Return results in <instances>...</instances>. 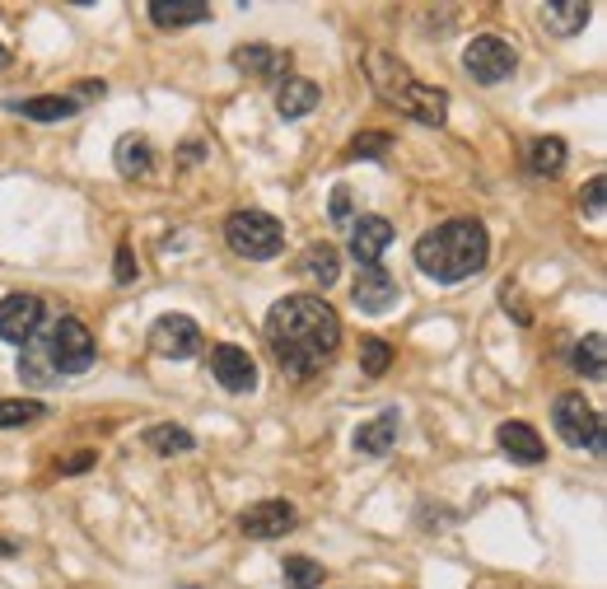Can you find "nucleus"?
Instances as JSON below:
<instances>
[{
	"instance_id": "1",
	"label": "nucleus",
	"mask_w": 607,
	"mask_h": 589,
	"mask_svg": "<svg viewBox=\"0 0 607 589\" xmlns=\"http://www.w3.org/2000/svg\"><path fill=\"white\" fill-rule=\"evenodd\" d=\"M267 346L290 379H314L332 366L341 346V319L323 294H285L267 314Z\"/></svg>"
},
{
	"instance_id": "2",
	"label": "nucleus",
	"mask_w": 607,
	"mask_h": 589,
	"mask_svg": "<svg viewBox=\"0 0 607 589\" xmlns=\"http://www.w3.org/2000/svg\"><path fill=\"white\" fill-rule=\"evenodd\" d=\"M416 267H421L430 281L440 286H458L467 276H477L491 257V239H486V224L472 216H458V220H444L435 224L430 234L416 239Z\"/></svg>"
},
{
	"instance_id": "3",
	"label": "nucleus",
	"mask_w": 607,
	"mask_h": 589,
	"mask_svg": "<svg viewBox=\"0 0 607 589\" xmlns=\"http://www.w3.org/2000/svg\"><path fill=\"white\" fill-rule=\"evenodd\" d=\"M364 76H370V90L378 94V103H388V108H397L402 117H416V123H425V127H444L448 94L440 84L416 80L388 51H364Z\"/></svg>"
},
{
	"instance_id": "4",
	"label": "nucleus",
	"mask_w": 607,
	"mask_h": 589,
	"mask_svg": "<svg viewBox=\"0 0 607 589\" xmlns=\"http://www.w3.org/2000/svg\"><path fill=\"white\" fill-rule=\"evenodd\" d=\"M224 244H230L238 257H248V263H271V257H281L285 249V224L248 206V211H234L224 220Z\"/></svg>"
},
{
	"instance_id": "5",
	"label": "nucleus",
	"mask_w": 607,
	"mask_h": 589,
	"mask_svg": "<svg viewBox=\"0 0 607 589\" xmlns=\"http://www.w3.org/2000/svg\"><path fill=\"white\" fill-rule=\"evenodd\" d=\"M43 351H47V366L51 374H84L94 370V333L84 327L80 319H57L51 323V333L43 337Z\"/></svg>"
},
{
	"instance_id": "6",
	"label": "nucleus",
	"mask_w": 607,
	"mask_h": 589,
	"mask_svg": "<svg viewBox=\"0 0 607 589\" xmlns=\"http://www.w3.org/2000/svg\"><path fill=\"white\" fill-rule=\"evenodd\" d=\"M463 71L477 84H500L518 71V51H514V43L495 38V33H481V38H472L463 51Z\"/></svg>"
},
{
	"instance_id": "7",
	"label": "nucleus",
	"mask_w": 607,
	"mask_h": 589,
	"mask_svg": "<svg viewBox=\"0 0 607 589\" xmlns=\"http://www.w3.org/2000/svg\"><path fill=\"white\" fill-rule=\"evenodd\" d=\"M43 323H47V304L38 294L20 290V294H5V300H0V342L28 346V342H38Z\"/></svg>"
},
{
	"instance_id": "8",
	"label": "nucleus",
	"mask_w": 607,
	"mask_h": 589,
	"mask_svg": "<svg viewBox=\"0 0 607 589\" xmlns=\"http://www.w3.org/2000/svg\"><path fill=\"white\" fill-rule=\"evenodd\" d=\"M145 342H150V351L164 356V360H192V356H201V327L187 319V314L154 319V327H150Z\"/></svg>"
},
{
	"instance_id": "9",
	"label": "nucleus",
	"mask_w": 607,
	"mask_h": 589,
	"mask_svg": "<svg viewBox=\"0 0 607 589\" xmlns=\"http://www.w3.org/2000/svg\"><path fill=\"white\" fill-rule=\"evenodd\" d=\"M551 426H557V436L565 440V444H575V449H584L588 440L598 436V426H603V417L594 407L584 403V393H561L557 403H551Z\"/></svg>"
},
{
	"instance_id": "10",
	"label": "nucleus",
	"mask_w": 607,
	"mask_h": 589,
	"mask_svg": "<svg viewBox=\"0 0 607 589\" xmlns=\"http://www.w3.org/2000/svg\"><path fill=\"white\" fill-rule=\"evenodd\" d=\"M211 374L224 393H253L257 389V360L234 342H220L211 351Z\"/></svg>"
},
{
	"instance_id": "11",
	"label": "nucleus",
	"mask_w": 607,
	"mask_h": 589,
	"mask_svg": "<svg viewBox=\"0 0 607 589\" xmlns=\"http://www.w3.org/2000/svg\"><path fill=\"white\" fill-rule=\"evenodd\" d=\"M300 524V515H294L290 500L271 496V500H257L253 510L238 515V529L248 533V539H285V533Z\"/></svg>"
},
{
	"instance_id": "12",
	"label": "nucleus",
	"mask_w": 607,
	"mask_h": 589,
	"mask_svg": "<svg viewBox=\"0 0 607 589\" xmlns=\"http://www.w3.org/2000/svg\"><path fill=\"white\" fill-rule=\"evenodd\" d=\"M234 66L248 80H267V84H281V80H290V51H281V47H271V43H243L238 51H234Z\"/></svg>"
},
{
	"instance_id": "13",
	"label": "nucleus",
	"mask_w": 607,
	"mask_h": 589,
	"mask_svg": "<svg viewBox=\"0 0 607 589\" xmlns=\"http://www.w3.org/2000/svg\"><path fill=\"white\" fill-rule=\"evenodd\" d=\"M397 294H402V286H397V276L384 267H364L351 286V300H355L360 314H388L397 304Z\"/></svg>"
},
{
	"instance_id": "14",
	"label": "nucleus",
	"mask_w": 607,
	"mask_h": 589,
	"mask_svg": "<svg viewBox=\"0 0 607 589\" xmlns=\"http://www.w3.org/2000/svg\"><path fill=\"white\" fill-rule=\"evenodd\" d=\"M388 244H393V220L388 216H360L355 224H351V257L360 263V272L364 267H378V257L388 253Z\"/></svg>"
},
{
	"instance_id": "15",
	"label": "nucleus",
	"mask_w": 607,
	"mask_h": 589,
	"mask_svg": "<svg viewBox=\"0 0 607 589\" xmlns=\"http://www.w3.org/2000/svg\"><path fill=\"white\" fill-rule=\"evenodd\" d=\"M495 440H500V449L510 454V463L533 467V463L547 459V444H542V436H537V426H528V421H500Z\"/></svg>"
},
{
	"instance_id": "16",
	"label": "nucleus",
	"mask_w": 607,
	"mask_h": 589,
	"mask_svg": "<svg viewBox=\"0 0 607 589\" xmlns=\"http://www.w3.org/2000/svg\"><path fill=\"white\" fill-rule=\"evenodd\" d=\"M318 84L314 80H304V76H290L281 80V90H276V113L285 117V123H294V117H308L318 108Z\"/></svg>"
},
{
	"instance_id": "17",
	"label": "nucleus",
	"mask_w": 607,
	"mask_h": 589,
	"mask_svg": "<svg viewBox=\"0 0 607 589\" xmlns=\"http://www.w3.org/2000/svg\"><path fill=\"white\" fill-rule=\"evenodd\" d=\"M588 0H547L542 5V28L557 33V38H575V33H584L588 24Z\"/></svg>"
},
{
	"instance_id": "18",
	"label": "nucleus",
	"mask_w": 607,
	"mask_h": 589,
	"mask_svg": "<svg viewBox=\"0 0 607 589\" xmlns=\"http://www.w3.org/2000/svg\"><path fill=\"white\" fill-rule=\"evenodd\" d=\"M397 426H402V417L388 407V412H378L374 421H364L360 430H355V449L360 454H370V459H384L388 449L397 444Z\"/></svg>"
},
{
	"instance_id": "19",
	"label": "nucleus",
	"mask_w": 607,
	"mask_h": 589,
	"mask_svg": "<svg viewBox=\"0 0 607 589\" xmlns=\"http://www.w3.org/2000/svg\"><path fill=\"white\" fill-rule=\"evenodd\" d=\"M211 20V5L206 0H150V24L154 28H187Z\"/></svg>"
},
{
	"instance_id": "20",
	"label": "nucleus",
	"mask_w": 607,
	"mask_h": 589,
	"mask_svg": "<svg viewBox=\"0 0 607 589\" xmlns=\"http://www.w3.org/2000/svg\"><path fill=\"white\" fill-rule=\"evenodd\" d=\"M84 103L75 94H43V99H10V113H24L33 123H61V117H75Z\"/></svg>"
},
{
	"instance_id": "21",
	"label": "nucleus",
	"mask_w": 607,
	"mask_h": 589,
	"mask_svg": "<svg viewBox=\"0 0 607 589\" xmlns=\"http://www.w3.org/2000/svg\"><path fill=\"white\" fill-rule=\"evenodd\" d=\"M113 164L121 178H150V169H154V146L145 141V136H121L117 150H113Z\"/></svg>"
},
{
	"instance_id": "22",
	"label": "nucleus",
	"mask_w": 607,
	"mask_h": 589,
	"mask_svg": "<svg viewBox=\"0 0 607 589\" xmlns=\"http://www.w3.org/2000/svg\"><path fill=\"white\" fill-rule=\"evenodd\" d=\"M294 272L308 276V281H318L327 290V286H337V276H341V257H337V249L314 244V249H304V257L294 263Z\"/></svg>"
},
{
	"instance_id": "23",
	"label": "nucleus",
	"mask_w": 607,
	"mask_h": 589,
	"mask_svg": "<svg viewBox=\"0 0 607 589\" xmlns=\"http://www.w3.org/2000/svg\"><path fill=\"white\" fill-rule=\"evenodd\" d=\"M565 141L561 136H537V141L528 146V169L537 173V178H557V173L565 169Z\"/></svg>"
},
{
	"instance_id": "24",
	"label": "nucleus",
	"mask_w": 607,
	"mask_h": 589,
	"mask_svg": "<svg viewBox=\"0 0 607 589\" xmlns=\"http://www.w3.org/2000/svg\"><path fill=\"white\" fill-rule=\"evenodd\" d=\"M603 333H588L584 342H575V351H570V370L584 374V379H603L607 374V351H603Z\"/></svg>"
},
{
	"instance_id": "25",
	"label": "nucleus",
	"mask_w": 607,
	"mask_h": 589,
	"mask_svg": "<svg viewBox=\"0 0 607 589\" xmlns=\"http://www.w3.org/2000/svg\"><path fill=\"white\" fill-rule=\"evenodd\" d=\"M145 444L154 449V454H192L197 449V436L187 426H173V421H160L145 430Z\"/></svg>"
},
{
	"instance_id": "26",
	"label": "nucleus",
	"mask_w": 607,
	"mask_h": 589,
	"mask_svg": "<svg viewBox=\"0 0 607 589\" xmlns=\"http://www.w3.org/2000/svg\"><path fill=\"white\" fill-rule=\"evenodd\" d=\"M47 417V403L38 397H0V430H20Z\"/></svg>"
},
{
	"instance_id": "27",
	"label": "nucleus",
	"mask_w": 607,
	"mask_h": 589,
	"mask_svg": "<svg viewBox=\"0 0 607 589\" xmlns=\"http://www.w3.org/2000/svg\"><path fill=\"white\" fill-rule=\"evenodd\" d=\"M323 562H314V557H285L281 562V580H285V589H323Z\"/></svg>"
},
{
	"instance_id": "28",
	"label": "nucleus",
	"mask_w": 607,
	"mask_h": 589,
	"mask_svg": "<svg viewBox=\"0 0 607 589\" xmlns=\"http://www.w3.org/2000/svg\"><path fill=\"white\" fill-rule=\"evenodd\" d=\"M20 374H24V384H33V389H43V384H51V366H47V351H43V342H28L24 346V356H20Z\"/></svg>"
},
{
	"instance_id": "29",
	"label": "nucleus",
	"mask_w": 607,
	"mask_h": 589,
	"mask_svg": "<svg viewBox=\"0 0 607 589\" xmlns=\"http://www.w3.org/2000/svg\"><path fill=\"white\" fill-rule=\"evenodd\" d=\"M388 366H393V346L384 337H360V370L378 379V374H388Z\"/></svg>"
},
{
	"instance_id": "30",
	"label": "nucleus",
	"mask_w": 607,
	"mask_h": 589,
	"mask_svg": "<svg viewBox=\"0 0 607 589\" xmlns=\"http://www.w3.org/2000/svg\"><path fill=\"white\" fill-rule=\"evenodd\" d=\"M603 193H607V178H603V173L580 187V211H584L588 220H603Z\"/></svg>"
},
{
	"instance_id": "31",
	"label": "nucleus",
	"mask_w": 607,
	"mask_h": 589,
	"mask_svg": "<svg viewBox=\"0 0 607 589\" xmlns=\"http://www.w3.org/2000/svg\"><path fill=\"white\" fill-rule=\"evenodd\" d=\"M388 146H393L388 131H370V136H355L351 154H355V160H378V154H388Z\"/></svg>"
},
{
	"instance_id": "32",
	"label": "nucleus",
	"mask_w": 607,
	"mask_h": 589,
	"mask_svg": "<svg viewBox=\"0 0 607 589\" xmlns=\"http://www.w3.org/2000/svg\"><path fill=\"white\" fill-rule=\"evenodd\" d=\"M136 276H141V267H136V253L131 244H117V263H113V281L117 286H131Z\"/></svg>"
},
{
	"instance_id": "33",
	"label": "nucleus",
	"mask_w": 607,
	"mask_h": 589,
	"mask_svg": "<svg viewBox=\"0 0 607 589\" xmlns=\"http://www.w3.org/2000/svg\"><path fill=\"white\" fill-rule=\"evenodd\" d=\"M327 211H332V220H351V216H355V197H351V187L337 183V187H332V206H327Z\"/></svg>"
},
{
	"instance_id": "34",
	"label": "nucleus",
	"mask_w": 607,
	"mask_h": 589,
	"mask_svg": "<svg viewBox=\"0 0 607 589\" xmlns=\"http://www.w3.org/2000/svg\"><path fill=\"white\" fill-rule=\"evenodd\" d=\"M94 467V454L84 449V454H75V459H66V463H57V473H66V477H75V473H90Z\"/></svg>"
},
{
	"instance_id": "35",
	"label": "nucleus",
	"mask_w": 607,
	"mask_h": 589,
	"mask_svg": "<svg viewBox=\"0 0 607 589\" xmlns=\"http://www.w3.org/2000/svg\"><path fill=\"white\" fill-rule=\"evenodd\" d=\"M20 552V543H10V539H0V557H14Z\"/></svg>"
},
{
	"instance_id": "36",
	"label": "nucleus",
	"mask_w": 607,
	"mask_h": 589,
	"mask_svg": "<svg viewBox=\"0 0 607 589\" xmlns=\"http://www.w3.org/2000/svg\"><path fill=\"white\" fill-rule=\"evenodd\" d=\"M5 66H10V51H5V43H0V71H5Z\"/></svg>"
}]
</instances>
